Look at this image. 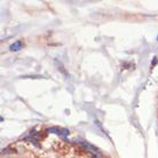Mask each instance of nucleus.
<instances>
[{
	"instance_id": "f03ea898",
	"label": "nucleus",
	"mask_w": 158,
	"mask_h": 158,
	"mask_svg": "<svg viewBox=\"0 0 158 158\" xmlns=\"http://www.w3.org/2000/svg\"><path fill=\"white\" fill-rule=\"evenodd\" d=\"M157 39H158V37H157Z\"/></svg>"
},
{
	"instance_id": "f257e3e1",
	"label": "nucleus",
	"mask_w": 158,
	"mask_h": 158,
	"mask_svg": "<svg viewBox=\"0 0 158 158\" xmlns=\"http://www.w3.org/2000/svg\"><path fill=\"white\" fill-rule=\"evenodd\" d=\"M22 47H23V42L19 40V41H15L13 45L10 46V51H13V52H17V51H20L22 49Z\"/></svg>"
}]
</instances>
